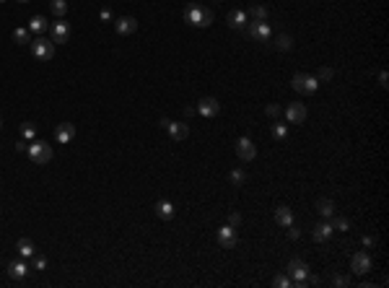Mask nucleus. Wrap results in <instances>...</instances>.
Returning <instances> with one entry per match:
<instances>
[{
	"instance_id": "21",
	"label": "nucleus",
	"mask_w": 389,
	"mask_h": 288,
	"mask_svg": "<svg viewBox=\"0 0 389 288\" xmlns=\"http://www.w3.org/2000/svg\"><path fill=\"white\" fill-rule=\"evenodd\" d=\"M50 29V24H47V19H42V16H32V21H29V32H34V34H44Z\"/></svg>"
},
{
	"instance_id": "31",
	"label": "nucleus",
	"mask_w": 389,
	"mask_h": 288,
	"mask_svg": "<svg viewBox=\"0 0 389 288\" xmlns=\"http://www.w3.org/2000/svg\"><path fill=\"white\" fill-rule=\"evenodd\" d=\"M330 223H332V229H337V231H348V229H350V221H348V218H342V216L332 218Z\"/></svg>"
},
{
	"instance_id": "12",
	"label": "nucleus",
	"mask_w": 389,
	"mask_h": 288,
	"mask_svg": "<svg viewBox=\"0 0 389 288\" xmlns=\"http://www.w3.org/2000/svg\"><path fill=\"white\" fill-rule=\"evenodd\" d=\"M218 244L221 249H234L236 247V229L234 226H223V229H218Z\"/></svg>"
},
{
	"instance_id": "8",
	"label": "nucleus",
	"mask_w": 389,
	"mask_h": 288,
	"mask_svg": "<svg viewBox=\"0 0 389 288\" xmlns=\"http://www.w3.org/2000/svg\"><path fill=\"white\" fill-rule=\"evenodd\" d=\"M50 39H52L55 44H65V42L70 39V26H68V21L57 19V21L50 26Z\"/></svg>"
},
{
	"instance_id": "2",
	"label": "nucleus",
	"mask_w": 389,
	"mask_h": 288,
	"mask_svg": "<svg viewBox=\"0 0 389 288\" xmlns=\"http://www.w3.org/2000/svg\"><path fill=\"white\" fill-rule=\"evenodd\" d=\"M26 156L32 159V164L44 166V164L52 161V146H47L44 140H32L26 146Z\"/></svg>"
},
{
	"instance_id": "23",
	"label": "nucleus",
	"mask_w": 389,
	"mask_h": 288,
	"mask_svg": "<svg viewBox=\"0 0 389 288\" xmlns=\"http://www.w3.org/2000/svg\"><path fill=\"white\" fill-rule=\"evenodd\" d=\"M317 210H319V216L332 218V213H335V203H332V200H327V198H322V200H317Z\"/></svg>"
},
{
	"instance_id": "26",
	"label": "nucleus",
	"mask_w": 389,
	"mask_h": 288,
	"mask_svg": "<svg viewBox=\"0 0 389 288\" xmlns=\"http://www.w3.org/2000/svg\"><path fill=\"white\" fill-rule=\"evenodd\" d=\"M52 16H57V19H65V13H68V3L65 0H52Z\"/></svg>"
},
{
	"instance_id": "11",
	"label": "nucleus",
	"mask_w": 389,
	"mask_h": 288,
	"mask_svg": "<svg viewBox=\"0 0 389 288\" xmlns=\"http://www.w3.org/2000/svg\"><path fill=\"white\" fill-rule=\"evenodd\" d=\"M194 109H198V114H203V117H216V114L221 112V104H218V99H213V96H203Z\"/></svg>"
},
{
	"instance_id": "20",
	"label": "nucleus",
	"mask_w": 389,
	"mask_h": 288,
	"mask_svg": "<svg viewBox=\"0 0 389 288\" xmlns=\"http://www.w3.org/2000/svg\"><path fill=\"white\" fill-rule=\"evenodd\" d=\"M156 216L163 218V221H171L174 218V205L169 200H158L156 203Z\"/></svg>"
},
{
	"instance_id": "5",
	"label": "nucleus",
	"mask_w": 389,
	"mask_h": 288,
	"mask_svg": "<svg viewBox=\"0 0 389 288\" xmlns=\"http://www.w3.org/2000/svg\"><path fill=\"white\" fill-rule=\"evenodd\" d=\"M291 86H293V91H298V94H314V91L319 88V81L314 78V75L296 73L293 78H291Z\"/></svg>"
},
{
	"instance_id": "28",
	"label": "nucleus",
	"mask_w": 389,
	"mask_h": 288,
	"mask_svg": "<svg viewBox=\"0 0 389 288\" xmlns=\"http://www.w3.org/2000/svg\"><path fill=\"white\" fill-rule=\"evenodd\" d=\"M275 47L286 52V50H291V47H293V39H291L288 34H278V37H275Z\"/></svg>"
},
{
	"instance_id": "40",
	"label": "nucleus",
	"mask_w": 389,
	"mask_h": 288,
	"mask_svg": "<svg viewBox=\"0 0 389 288\" xmlns=\"http://www.w3.org/2000/svg\"><path fill=\"white\" fill-rule=\"evenodd\" d=\"M386 81H389V75H386V70H381V73H379V86L386 88Z\"/></svg>"
},
{
	"instance_id": "32",
	"label": "nucleus",
	"mask_w": 389,
	"mask_h": 288,
	"mask_svg": "<svg viewBox=\"0 0 389 288\" xmlns=\"http://www.w3.org/2000/svg\"><path fill=\"white\" fill-rule=\"evenodd\" d=\"M273 285H275V288H291V278H286V275H278V278L273 280Z\"/></svg>"
},
{
	"instance_id": "27",
	"label": "nucleus",
	"mask_w": 389,
	"mask_h": 288,
	"mask_svg": "<svg viewBox=\"0 0 389 288\" xmlns=\"http://www.w3.org/2000/svg\"><path fill=\"white\" fill-rule=\"evenodd\" d=\"M13 42H19V44H29V42H32V37H29V29H24V26L13 29Z\"/></svg>"
},
{
	"instance_id": "37",
	"label": "nucleus",
	"mask_w": 389,
	"mask_h": 288,
	"mask_svg": "<svg viewBox=\"0 0 389 288\" xmlns=\"http://www.w3.org/2000/svg\"><path fill=\"white\" fill-rule=\"evenodd\" d=\"M34 267L37 270H44V267H47V260H44V257H34Z\"/></svg>"
},
{
	"instance_id": "25",
	"label": "nucleus",
	"mask_w": 389,
	"mask_h": 288,
	"mask_svg": "<svg viewBox=\"0 0 389 288\" xmlns=\"http://www.w3.org/2000/svg\"><path fill=\"white\" fill-rule=\"evenodd\" d=\"M34 138H37V125L24 122V125H21V140H29V143H32Z\"/></svg>"
},
{
	"instance_id": "7",
	"label": "nucleus",
	"mask_w": 389,
	"mask_h": 288,
	"mask_svg": "<svg viewBox=\"0 0 389 288\" xmlns=\"http://www.w3.org/2000/svg\"><path fill=\"white\" fill-rule=\"evenodd\" d=\"M242 34H244V37H252V39H257V42H267V39L273 37L270 26H267L265 21H254L249 29L244 26V29H242Z\"/></svg>"
},
{
	"instance_id": "41",
	"label": "nucleus",
	"mask_w": 389,
	"mask_h": 288,
	"mask_svg": "<svg viewBox=\"0 0 389 288\" xmlns=\"http://www.w3.org/2000/svg\"><path fill=\"white\" fill-rule=\"evenodd\" d=\"M16 151H19V154H26V140H19L16 143Z\"/></svg>"
},
{
	"instance_id": "1",
	"label": "nucleus",
	"mask_w": 389,
	"mask_h": 288,
	"mask_svg": "<svg viewBox=\"0 0 389 288\" xmlns=\"http://www.w3.org/2000/svg\"><path fill=\"white\" fill-rule=\"evenodd\" d=\"M184 21L192 24V26H198V29H208L213 24V11L211 8H203L198 3H192L184 8Z\"/></svg>"
},
{
	"instance_id": "9",
	"label": "nucleus",
	"mask_w": 389,
	"mask_h": 288,
	"mask_svg": "<svg viewBox=\"0 0 389 288\" xmlns=\"http://www.w3.org/2000/svg\"><path fill=\"white\" fill-rule=\"evenodd\" d=\"M306 107H304V104L301 101H293V104H288V107H286V119H288V122L291 125H301L304 122V119H306Z\"/></svg>"
},
{
	"instance_id": "14",
	"label": "nucleus",
	"mask_w": 389,
	"mask_h": 288,
	"mask_svg": "<svg viewBox=\"0 0 389 288\" xmlns=\"http://www.w3.org/2000/svg\"><path fill=\"white\" fill-rule=\"evenodd\" d=\"M236 154L242 161H252L254 156H257V148H254V143L249 138H239L236 140Z\"/></svg>"
},
{
	"instance_id": "42",
	"label": "nucleus",
	"mask_w": 389,
	"mask_h": 288,
	"mask_svg": "<svg viewBox=\"0 0 389 288\" xmlns=\"http://www.w3.org/2000/svg\"><path fill=\"white\" fill-rule=\"evenodd\" d=\"M363 244L366 247H373V236H363Z\"/></svg>"
},
{
	"instance_id": "44",
	"label": "nucleus",
	"mask_w": 389,
	"mask_h": 288,
	"mask_svg": "<svg viewBox=\"0 0 389 288\" xmlns=\"http://www.w3.org/2000/svg\"><path fill=\"white\" fill-rule=\"evenodd\" d=\"M0 127H3V119H0Z\"/></svg>"
},
{
	"instance_id": "4",
	"label": "nucleus",
	"mask_w": 389,
	"mask_h": 288,
	"mask_svg": "<svg viewBox=\"0 0 389 288\" xmlns=\"http://www.w3.org/2000/svg\"><path fill=\"white\" fill-rule=\"evenodd\" d=\"M29 47H32V55H34L37 60H52V57H55V42H52V39L37 37V39L29 42Z\"/></svg>"
},
{
	"instance_id": "17",
	"label": "nucleus",
	"mask_w": 389,
	"mask_h": 288,
	"mask_svg": "<svg viewBox=\"0 0 389 288\" xmlns=\"http://www.w3.org/2000/svg\"><path fill=\"white\" fill-rule=\"evenodd\" d=\"M226 21H229L231 29H244L247 21H249V16H247V11H231Z\"/></svg>"
},
{
	"instance_id": "16",
	"label": "nucleus",
	"mask_w": 389,
	"mask_h": 288,
	"mask_svg": "<svg viewBox=\"0 0 389 288\" xmlns=\"http://www.w3.org/2000/svg\"><path fill=\"white\" fill-rule=\"evenodd\" d=\"M166 130H169V135H171V140H184L187 135H189V125H187V122H171V119H169Z\"/></svg>"
},
{
	"instance_id": "18",
	"label": "nucleus",
	"mask_w": 389,
	"mask_h": 288,
	"mask_svg": "<svg viewBox=\"0 0 389 288\" xmlns=\"http://www.w3.org/2000/svg\"><path fill=\"white\" fill-rule=\"evenodd\" d=\"M275 221H278L280 226H291V223H293V210H291L288 205H278V208H275Z\"/></svg>"
},
{
	"instance_id": "38",
	"label": "nucleus",
	"mask_w": 389,
	"mask_h": 288,
	"mask_svg": "<svg viewBox=\"0 0 389 288\" xmlns=\"http://www.w3.org/2000/svg\"><path fill=\"white\" fill-rule=\"evenodd\" d=\"M286 229H288V236H291V239H298V236H301V231H298L293 223H291V226H286Z\"/></svg>"
},
{
	"instance_id": "19",
	"label": "nucleus",
	"mask_w": 389,
	"mask_h": 288,
	"mask_svg": "<svg viewBox=\"0 0 389 288\" xmlns=\"http://www.w3.org/2000/svg\"><path fill=\"white\" fill-rule=\"evenodd\" d=\"M26 272H29V267H26L24 260H13V262L8 265V275H11V278H16V280L26 278Z\"/></svg>"
},
{
	"instance_id": "13",
	"label": "nucleus",
	"mask_w": 389,
	"mask_h": 288,
	"mask_svg": "<svg viewBox=\"0 0 389 288\" xmlns=\"http://www.w3.org/2000/svg\"><path fill=\"white\" fill-rule=\"evenodd\" d=\"M114 29H117V34L127 37V34H132V32H138V19H135V16H119V19L114 21Z\"/></svg>"
},
{
	"instance_id": "45",
	"label": "nucleus",
	"mask_w": 389,
	"mask_h": 288,
	"mask_svg": "<svg viewBox=\"0 0 389 288\" xmlns=\"http://www.w3.org/2000/svg\"><path fill=\"white\" fill-rule=\"evenodd\" d=\"M0 3H3V0H0Z\"/></svg>"
},
{
	"instance_id": "6",
	"label": "nucleus",
	"mask_w": 389,
	"mask_h": 288,
	"mask_svg": "<svg viewBox=\"0 0 389 288\" xmlns=\"http://www.w3.org/2000/svg\"><path fill=\"white\" fill-rule=\"evenodd\" d=\"M373 267V257L366 252V249H361V252H355L353 257H350V270L353 272H358V275H366V272Z\"/></svg>"
},
{
	"instance_id": "15",
	"label": "nucleus",
	"mask_w": 389,
	"mask_h": 288,
	"mask_svg": "<svg viewBox=\"0 0 389 288\" xmlns=\"http://www.w3.org/2000/svg\"><path fill=\"white\" fill-rule=\"evenodd\" d=\"M73 138H76V125H73V122H63V125H57L55 127V140L57 143H70Z\"/></svg>"
},
{
	"instance_id": "3",
	"label": "nucleus",
	"mask_w": 389,
	"mask_h": 288,
	"mask_svg": "<svg viewBox=\"0 0 389 288\" xmlns=\"http://www.w3.org/2000/svg\"><path fill=\"white\" fill-rule=\"evenodd\" d=\"M288 275H291V285L296 288H306L309 285V265L304 260H291L288 262Z\"/></svg>"
},
{
	"instance_id": "22",
	"label": "nucleus",
	"mask_w": 389,
	"mask_h": 288,
	"mask_svg": "<svg viewBox=\"0 0 389 288\" xmlns=\"http://www.w3.org/2000/svg\"><path fill=\"white\" fill-rule=\"evenodd\" d=\"M16 249H19L21 257H34V254H37L34 241H32V239H19V241H16Z\"/></svg>"
},
{
	"instance_id": "39",
	"label": "nucleus",
	"mask_w": 389,
	"mask_h": 288,
	"mask_svg": "<svg viewBox=\"0 0 389 288\" xmlns=\"http://www.w3.org/2000/svg\"><path fill=\"white\" fill-rule=\"evenodd\" d=\"M239 223H242V216H239V213H231V216H229V226H239Z\"/></svg>"
},
{
	"instance_id": "24",
	"label": "nucleus",
	"mask_w": 389,
	"mask_h": 288,
	"mask_svg": "<svg viewBox=\"0 0 389 288\" xmlns=\"http://www.w3.org/2000/svg\"><path fill=\"white\" fill-rule=\"evenodd\" d=\"M247 16H249V19H254V21H267V16H270V13H267V8H265V6H252Z\"/></svg>"
},
{
	"instance_id": "43",
	"label": "nucleus",
	"mask_w": 389,
	"mask_h": 288,
	"mask_svg": "<svg viewBox=\"0 0 389 288\" xmlns=\"http://www.w3.org/2000/svg\"><path fill=\"white\" fill-rule=\"evenodd\" d=\"M19 3H29V0H19Z\"/></svg>"
},
{
	"instance_id": "33",
	"label": "nucleus",
	"mask_w": 389,
	"mask_h": 288,
	"mask_svg": "<svg viewBox=\"0 0 389 288\" xmlns=\"http://www.w3.org/2000/svg\"><path fill=\"white\" fill-rule=\"evenodd\" d=\"M280 112H283V109L278 107V104H267V107H265V114H267V117H280Z\"/></svg>"
},
{
	"instance_id": "34",
	"label": "nucleus",
	"mask_w": 389,
	"mask_h": 288,
	"mask_svg": "<svg viewBox=\"0 0 389 288\" xmlns=\"http://www.w3.org/2000/svg\"><path fill=\"white\" fill-rule=\"evenodd\" d=\"M332 75H335V70H332V68H322L317 81H332Z\"/></svg>"
},
{
	"instance_id": "36",
	"label": "nucleus",
	"mask_w": 389,
	"mask_h": 288,
	"mask_svg": "<svg viewBox=\"0 0 389 288\" xmlns=\"http://www.w3.org/2000/svg\"><path fill=\"white\" fill-rule=\"evenodd\" d=\"M332 283H335V285H340V288L350 285V280H348V278H342V275H335V278H332Z\"/></svg>"
},
{
	"instance_id": "10",
	"label": "nucleus",
	"mask_w": 389,
	"mask_h": 288,
	"mask_svg": "<svg viewBox=\"0 0 389 288\" xmlns=\"http://www.w3.org/2000/svg\"><path fill=\"white\" fill-rule=\"evenodd\" d=\"M332 231H335V229H332L330 221H319V223L311 226V239L317 241V244H324V241L332 236Z\"/></svg>"
},
{
	"instance_id": "30",
	"label": "nucleus",
	"mask_w": 389,
	"mask_h": 288,
	"mask_svg": "<svg viewBox=\"0 0 389 288\" xmlns=\"http://www.w3.org/2000/svg\"><path fill=\"white\" fill-rule=\"evenodd\" d=\"M286 135H288V125H283V122H275L273 125V138L275 140H283Z\"/></svg>"
},
{
	"instance_id": "35",
	"label": "nucleus",
	"mask_w": 389,
	"mask_h": 288,
	"mask_svg": "<svg viewBox=\"0 0 389 288\" xmlns=\"http://www.w3.org/2000/svg\"><path fill=\"white\" fill-rule=\"evenodd\" d=\"M99 19H101L104 24L112 21V11H109V8H101V11H99Z\"/></svg>"
},
{
	"instance_id": "29",
	"label": "nucleus",
	"mask_w": 389,
	"mask_h": 288,
	"mask_svg": "<svg viewBox=\"0 0 389 288\" xmlns=\"http://www.w3.org/2000/svg\"><path fill=\"white\" fill-rule=\"evenodd\" d=\"M229 179H231V185H234V187H242L244 182H247V174H244L242 169H234V172L229 174Z\"/></svg>"
}]
</instances>
